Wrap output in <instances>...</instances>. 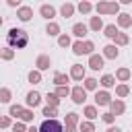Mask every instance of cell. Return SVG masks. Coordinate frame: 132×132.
Instances as JSON below:
<instances>
[{
    "mask_svg": "<svg viewBox=\"0 0 132 132\" xmlns=\"http://www.w3.org/2000/svg\"><path fill=\"white\" fill-rule=\"evenodd\" d=\"M101 120H103L107 126H113V122H116V116H113V113H109V111H105V113H101Z\"/></svg>",
    "mask_w": 132,
    "mask_h": 132,
    "instance_id": "cell-42",
    "label": "cell"
},
{
    "mask_svg": "<svg viewBox=\"0 0 132 132\" xmlns=\"http://www.w3.org/2000/svg\"><path fill=\"white\" fill-rule=\"evenodd\" d=\"M93 50H95V43H93L91 39H85V41H82V56H91V54H95Z\"/></svg>",
    "mask_w": 132,
    "mask_h": 132,
    "instance_id": "cell-34",
    "label": "cell"
},
{
    "mask_svg": "<svg viewBox=\"0 0 132 132\" xmlns=\"http://www.w3.org/2000/svg\"><path fill=\"white\" fill-rule=\"evenodd\" d=\"M82 116H85L89 122H93L95 118H99V111H97V107H95V105H85V109H82Z\"/></svg>",
    "mask_w": 132,
    "mask_h": 132,
    "instance_id": "cell-20",
    "label": "cell"
},
{
    "mask_svg": "<svg viewBox=\"0 0 132 132\" xmlns=\"http://www.w3.org/2000/svg\"><path fill=\"white\" fill-rule=\"evenodd\" d=\"M70 99H72V103H76V105H82V103L87 101V91L82 89V85H76V87L70 89Z\"/></svg>",
    "mask_w": 132,
    "mask_h": 132,
    "instance_id": "cell-2",
    "label": "cell"
},
{
    "mask_svg": "<svg viewBox=\"0 0 132 132\" xmlns=\"http://www.w3.org/2000/svg\"><path fill=\"white\" fill-rule=\"evenodd\" d=\"M45 33H47L50 37H58V35H60V25H58V23H54V21H52V23H47Z\"/></svg>",
    "mask_w": 132,
    "mask_h": 132,
    "instance_id": "cell-27",
    "label": "cell"
},
{
    "mask_svg": "<svg viewBox=\"0 0 132 132\" xmlns=\"http://www.w3.org/2000/svg\"><path fill=\"white\" fill-rule=\"evenodd\" d=\"M72 80H85V76H87V70H85V66L82 64H72L70 66V74H68Z\"/></svg>",
    "mask_w": 132,
    "mask_h": 132,
    "instance_id": "cell-6",
    "label": "cell"
},
{
    "mask_svg": "<svg viewBox=\"0 0 132 132\" xmlns=\"http://www.w3.org/2000/svg\"><path fill=\"white\" fill-rule=\"evenodd\" d=\"M16 16H19V21L27 23V21H31V16H33V8H31V6H21V8L16 10Z\"/></svg>",
    "mask_w": 132,
    "mask_h": 132,
    "instance_id": "cell-13",
    "label": "cell"
},
{
    "mask_svg": "<svg viewBox=\"0 0 132 132\" xmlns=\"http://www.w3.org/2000/svg\"><path fill=\"white\" fill-rule=\"evenodd\" d=\"M27 78H29V82H31V85H39L43 76H41V72H39V70H31V72L27 74Z\"/></svg>",
    "mask_w": 132,
    "mask_h": 132,
    "instance_id": "cell-35",
    "label": "cell"
},
{
    "mask_svg": "<svg viewBox=\"0 0 132 132\" xmlns=\"http://www.w3.org/2000/svg\"><path fill=\"white\" fill-rule=\"evenodd\" d=\"M107 107H109V113H113L116 118L122 116V113L126 111V103H124L122 99H111V103H109Z\"/></svg>",
    "mask_w": 132,
    "mask_h": 132,
    "instance_id": "cell-9",
    "label": "cell"
},
{
    "mask_svg": "<svg viewBox=\"0 0 132 132\" xmlns=\"http://www.w3.org/2000/svg\"><path fill=\"white\" fill-rule=\"evenodd\" d=\"M70 47H72V54L74 56H82V41H74Z\"/></svg>",
    "mask_w": 132,
    "mask_h": 132,
    "instance_id": "cell-43",
    "label": "cell"
},
{
    "mask_svg": "<svg viewBox=\"0 0 132 132\" xmlns=\"http://www.w3.org/2000/svg\"><path fill=\"white\" fill-rule=\"evenodd\" d=\"M2 23H4V19H2V16H0V27H2Z\"/></svg>",
    "mask_w": 132,
    "mask_h": 132,
    "instance_id": "cell-49",
    "label": "cell"
},
{
    "mask_svg": "<svg viewBox=\"0 0 132 132\" xmlns=\"http://www.w3.org/2000/svg\"><path fill=\"white\" fill-rule=\"evenodd\" d=\"M93 8L97 10V16H101V14H107V2H105V0H99V2H97Z\"/></svg>",
    "mask_w": 132,
    "mask_h": 132,
    "instance_id": "cell-37",
    "label": "cell"
},
{
    "mask_svg": "<svg viewBox=\"0 0 132 132\" xmlns=\"http://www.w3.org/2000/svg\"><path fill=\"white\" fill-rule=\"evenodd\" d=\"M50 68H52V58L45 56V54L37 56V60H35V70L43 72V70H50Z\"/></svg>",
    "mask_w": 132,
    "mask_h": 132,
    "instance_id": "cell-7",
    "label": "cell"
},
{
    "mask_svg": "<svg viewBox=\"0 0 132 132\" xmlns=\"http://www.w3.org/2000/svg\"><path fill=\"white\" fill-rule=\"evenodd\" d=\"M76 10H78L80 14H89V12L93 10V4H91V2H87V0H82V2H78V4H76Z\"/></svg>",
    "mask_w": 132,
    "mask_h": 132,
    "instance_id": "cell-30",
    "label": "cell"
},
{
    "mask_svg": "<svg viewBox=\"0 0 132 132\" xmlns=\"http://www.w3.org/2000/svg\"><path fill=\"white\" fill-rule=\"evenodd\" d=\"M78 132H95V124L93 122H89V120H82V122H78Z\"/></svg>",
    "mask_w": 132,
    "mask_h": 132,
    "instance_id": "cell-28",
    "label": "cell"
},
{
    "mask_svg": "<svg viewBox=\"0 0 132 132\" xmlns=\"http://www.w3.org/2000/svg\"><path fill=\"white\" fill-rule=\"evenodd\" d=\"M105 132H122V130H120V128H118V126H109V128H107V130H105Z\"/></svg>",
    "mask_w": 132,
    "mask_h": 132,
    "instance_id": "cell-47",
    "label": "cell"
},
{
    "mask_svg": "<svg viewBox=\"0 0 132 132\" xmlns=\"http://www.w3.org/2000/svg\"><path fill=\"white\" fill-rule=\"evenodd\" d=\"M33 109H23V113H21V118H19V122H23V124H29V122H33Z\"/></svg>",
    "mask_w": 132,
    "mask_h": 132,
    "instance_id": "cell-36",
    "label": "cell"
},
{
    "mask_svg": "<svg viewBox=\"0 0 132 132\" xmlns=\"http://www.w3.org/2000/svg\"><path fill=\"white\" fill-rule=\"evenodd\" d=\"M101 56H103V60H116V58L120 56V50H118V47H116L113 43H107V45L103 47Z\"/></svg>",
    "mask_w": 132,
    "mask_h": 132,
    "instance_id": "cell-11",
    "label": "cell"
},
{
    "mask_svg": "<svg viewBox=\"0 0 132 132\" xmlns=\"http://www.w3.org/2000/svg\"><path fill=\"white\" fill-rule=\"evenodd\" d=\"M99 85L103 87V91H107V89L116 87V76H113V74H103V76L99 78Z\"/></svg>",
    "mask_w": 132,
    "mask_h": 132,
    "instance_id": "cell-18",
    "label": "cell"
},
{
    "mask_svg": "<svg viewBox=\"0 0 132 132\" xmlns=\"http://www.w3.org/2000/svg\"><path fill=\"white\" fill-rule=\"evenodd\" d=\"M62 132H78V128L72 124H62Z\"/></svg>",
    "mask_w": 132,
    "mask_h": 132,
    "instance_id": "cell-45",
    "label": "cell"
},
{
    "mask_svg": "<svg viewBox=\"0 0 132 132\" xmlns=\"http://www.w3.org/2000/svg\"><path fill=\"white\" fill-rule=\"evenodd\" d=\"M89 33V27L85 25V23H74L72 25V35L78 39V41H82V37Z\"/></svg>",
    "mask_w": 132,
    "mask_h": 132,
    "instance_id": "cell-12",
    "label": "cell"
},
{
    "mask_svg": "<svg viewBox=\"0 0 132 132\" xmlns=\"http://www.w3.org/2000/svg\"><path fill=\"white\" fill-rule=\"evenodd\" d=\"M45 105H50V107H58V105H60V97H58L56 93H47V95H45Z\"/></svg>",
    "mask_w": 132,
    "mask_h": 132,
    "instance_id": "cell-31",
    "label": "cell"
},
{
    "mask_svg": "<svg viewBox=\"0 0 132 132\" xmlns=\"http://www.w3.org/2000/svg\"><path fill=\"white\" fill-rule=\"evenodd\" d=\"M52 82H54L56 87H68V82H70V76H68L66 72H56Z\"/></svg>",
    "mask_w": 132,
    "mask_h": 132,
    "instance_id": "cell-14",
    "label": "cell"
},
{
    "mask_svg": "<svg viewBox=\"0 0 132 132\" xmlns=\"http://www.w3.org/2000/svg\"><path fill=\"white\" fill-rule=\"evenodd\" d=\"M6 4H8V6H10V8H16V10H19V8H21V2H19V0H8V2H6Z\"/></svg>",
    "mask_w": 132,
    "mask_h": 132,
    "instance_id": "cell-46",
    "label": "cell"
},
{
    "mask_svg": "<svg viewBox=\"0 0 132 132\" xmlns=\"http://www.w3.org/2000/svg\"><path fill=\"white\" fill-rule=\"evenodd\" d=\"M89 68H91V70H101V68H105L103 56H101V54H91V56H89Z\"/></svg>",
    "mask_w": 132,
    "mask_h": 132,
    "instance_id": "cell-8",
    "label": "cell"
},
{
    "mask_svg": "<svg viewBox=\"0 0 132 132\" xmlns=\"http://www.w3.org/2000/svg\"><path fill=\"white\" fill-rule=\"evenodd\" d=\"M10 128H12V132H27V124H23V122H19V120H16Z\"/></svg>",
    "mask_w": 132,
    "mask_h": 132,
    "instance_id": "cell-44",
    "label": "cell"
},
{
    "mask_svg": "<svg viewBox=\"0 0 132 132\" xmlns=\"http://www.w3.org/2000/svg\"><path fill=\"white\" fill-rule=\"evenodd\" d=\"M60 99H64V97H68L70 95V87H56V91H54Z\"/></svg>",
    "mask_w": 132,
    "mask_h": 132,
    "instance_id": "cell-40",
    "label": "cell"
},
{
    "mask_svg": "<svg viewBox=\"0 0 132 132\" xmlns=\"http://www.w3.org/2000/svg\"><path fill=\"white\" fill-rule=\"evenodd\" d=\"M118 33H120V29H118V25H113V23L103 27V35H105L107 39H116V35H118Z\"/></svg>",
    "mask_w": 132,
    "mask_h": 132,
    "instance_id": "cell-21",
    "label": "cell"
},
{
    "mask_svg": "<svg viewBox=\"0 0 132 132\" xmlns=\"http://www.w3.org/2000/svg\"><path fill=\"white\" fill-rule=\"evenodd\" d=\"M95 107H107L109 103H111V95H109V91H95Z\"/></svg>",
    "mask_w": 132,
    "mask_h": 132,
    "instance_id": "cell-3",
    "label": "cell"
},
{
    "mask_svg": "<svg viewBox=\"0 0 132 132\" xmlns=\"http://www.w3.org/2000/svg\"><path fill=\"white\" fill-rule=\"evenodd\" d=\"M39 132H62V124L58 120H43L39 126Z\"/></svg>",
    "mask_w": 132,
    "mask_h": 132,
    "instance_id": "cell-5",
    "label": "cell"
},
{
    "mask_svg": "<svg viewBox=\"0 0 132 132\" xmlns=\"http://www.w3.org/2000/svg\"><path fill=\"white\" fill-rule=\"evenodd\" d=\"M41 116H43L45 120H56V118H58V107L43 105V109H41Z\"/></svg>",
    "mask_w": 132,
    "mask_h": 132,
    "instance_id": "cell-24",
    "label": "cell"
},
{
    "mask_svg": "<svg viewBox=\"0 0 132 132\" xmlns=\"http://www.w3.org/2000/svg\"><path fill=\"white\" fill-rule=\"evenodd\" d=\"M107 14H120V2H107Z\"/></svg>",
    "mask_w": 132,
    "mask_h": 132,
    "instance_id": "cell-39",
    "label": "cell"
},
{
    "mask_svg": "<svg viewBox=\"0 0 132 132\" xmlns=\"http://www.w3.org/2000/svg\"><path fill=\"white\" fill-rule=\"evenodd\" d=\"M10 126H12V118L10 116H0V130L10 128Z\"/></svg>",
    "mask_w": 132,
    "mask_h": 132,
    "instance_id": "cell-41",
    "label": "cell"
},
{
    "mask_svg": "<svg viewBox=\"0 0 132 132\" xmlns=\"http://www.w3.org/2000/svg\"><path fill=\"white\" fill-rule=\"evenodd\" d=\"M6 39H8V47H12V50H25L29 45V33L19 27H12L8 31Z\"/></svg>",
    "mask_w": 132,
    "mask_h": 132,
    "instance_id": "cell-1",
    "label": "cell"
},
{
    "mask_svg": "<svg viewBox=\"0 0 132 132\" xmlns=\"http://www.w3.org/2000/svg\"><path fill=\"white\" fill-rule=\"evenodd\" d=\"M74 10H76V6H74L72 2H64V4L60 6V14H62L64 19H70V16L74 14Z\"/></svg>",
    "mask_w": 132,
    "mask_h": 132,
    "instance_id": "cell-19",
    "label": "cell"
},
{
    "mask_svg": "<svg viewBox=\"0 0 132 132\" xmlns=\"http://www.w3.org/2000/svg\"><path fill=\"white\" fill-rule=\"evenodd\" d=\"M91 31H95V33H99V31H103V19L101 16H91V21H89V25H87Z\"/></svg>",
    "mask_w": 132,
    "mask_h": 132,
    "instance_id": "cell-16",
    "label": "cell"
},
{
    "mask_svg": "<svg viewBox=\"0 0 132 132\" xmlns=\"http://www.w3.org/2000/svg\"><path fill=\"white\" fill-rule=\"evenodd\" d=\"M12 99V91L8 87H0V103H10Z\"/></svg>",
    "mask_w": 132,
    "mask_h": 132,
    "instance_id": "cell-29",
    "label": "cell"
},
{
    "mask_svg": "<svg viewBox=\"0 0 132 132\" xmlns=\"http://www.w3.org/2000/svg\"><path fill=\"white\" fill-rule=\"evenodd\" d=\"M116 21H118V27H122V29H128V27L132 25V14H128V12H120Z\"/></svg>",
    "mask_w": 132,
    "mask_h": 132,
    "instance_id": "cell-15",
    "label": "cell"
},
{
    "mask_svg": "<svg viewBox=\"0 0 132 132\" xmlns=\"http://www.w3.org/2000/svg\"><path fill=\"white\" fill-rule=\"evenodd\" d=\"M130 76H132V72H130V68H126V66H122V68L116 70V80H120V82H128Z\"/></svg>",
    "mask_w": 132,
    "mask_h": 132,
    "instance_id": "cell-17",
    "label": "cell"
},
{
    "mask_svg": "<svg viewBox=\"0 0 132 132\" xmlns=\"http://www.w3.org/2000/svg\"><path fill=\"white\" fill-rule=\"evenodd\" d=\"M39 14H41L47 23H52L54 16H56V8H54L52 4H41V6H39Z\"/></svg>",
    "mask_w": 132,
    "mask_h": 132,
    "instance_id": "cell-10",
    "label": "cell"
},
{
    "mask_svg": "<svg viewBox=\"0 0 132 132\" xmlns=\"http://www.w3.org/2000/svg\"><path fill=\"white\" fill-rule=\"evenodd\" d=\"M0 58H2V60H6V62H10V60L14 58V50H12V47H8V45H6V47H0Z\"/></svg>",
    "mask_w": 132,
    "mask_h": 132,
    "instance_id": "cell-32",
    "label": "cell"
},
{
    "mask_svg": "<svg viewBox=\"0 0 132 132\" xmlns=\"http://www.w3.org/2000/svg\"><path fill=\"white\" fill-rule=\"evenodd\" d=\"M128 41H130V37H128V33H118L116 35V39H113V45L116 47H122V45H128Z\"/></svg>",
    "mask_w": 132,
    "mask_h": 132,
    "instance_id": "cell-25",
    "label": "cell"
},
{
    "mask_svg": "<svg viewBox=\"0 0 132 132\" xmlns=\"http://www.w3.org/2000/svg\"><path fill=\"white\" fill-rule=\"evenodd\" d=\"M97 85H99V80L93 78V76H85V80H82V89L85 91H97Z\"/></svg>",
    "mask_w": 132,
    "mask_h": 132,
    "instance_id": "cell-22",
    "label": "cell"
},
{
    "mask_svg": "<svg viewBox=\"0 0 132 132\" xmlns=\"http://www.w3.org/2000/svg\"><path fill=\"white\" fill-rule=\"evenodd\" d=\"M27 132H39V128H35V126H31V128H27Z\"/></svg>",
    "mask_w": 132,
    "mask_h": 132,
    "instance_id": "cell-48",
    "label": "cell"
},
{
    "mask_svg": "<svg viewBox=\"0 0 132 132\" xmlns=\"http://www.w3.org/2000/svg\"><path fill=\"white\" fill-rule=\"evenodd\" d=\"M23 109H25V105H21V103H12V105L8 107V116L14 118V120H19L21 113H23Z\"/></svg>",
    "mask_w": 132,
    "mask_h": 132,
    "instance_id": "cell-23",
    "label": "cell"
},
{
    "mask_svg": "<svg viewBox=\"0 0 132 132\" xmlns=\"http://www.w3.org/2000/svg\"><path fill=\"white\" fill-rule=\"evenodd\" d=\"M0 116H2V113H0Z\"/></svg>",
    "mask_w": 132,
    "mask_h": 132,
    "instance_id": "cell-50",
    "label": "cell"
},
{
    "mask_svg": "<svg viewBox=\"0 0 132 132\" xmlns=\"http://www.w3.org/2000/svg\"><path fill=\"white\" fill-rule=\"evenodd\" d=\"M116 95H118L120 99L128 97V95H130V87H128L126 82H120V85H116Z\"/></svg>",
    "mask_w": 132,
    "mask_h": 132,
    "instance_id": "cell-26",
    "label": "cell"
},
{
    "mask_svg": "<svg viewBox=\"0 0 132 132\" xmlns=\"http://www.w3.org/2000/svg\"><path fill=\"white\" fill-rule=\"evenodd\" d=\"M58 45H60V47H70V45H72V39H70V35H66V33H60V35H58Z\"/></svg>",
    "mask_w": 132,
    "mask_h": 132,
    "instance_id": "cell-33",
    "label": "cell"
},
{
    "mask_svg": "<svg viewBox=\"0 0 132 132\" xmlns=\"http://www.w3.org/2000/svg\"><path fill=\"white\" fill-rule=\"evenodd\" d=\"M64 124H72V126H78V113H74V111L66 113V118H64Z\"/></svg>",
    "mask_w": 132,
    "mask_h": 132,
    "instance_id": "cell-38",
    "label": "cell"
},
{
    "mask_svg": "<svg viewBox=\"0 0 132 132\" xmlns=\"http://www.w3.org/2000/svg\"><path fill=\"white\" fill-rule=\"evenodd\" d=\"M41 101H43V99H41V93H39V91H29L27 97H25V105H27V109H35Z\"/></svg>",
    "mask_w": 132,
    "mask_h": 132,
    "instance_id": "cell-4",
    "label": "cell"
}]
</instances>
